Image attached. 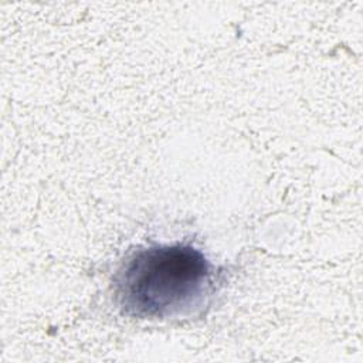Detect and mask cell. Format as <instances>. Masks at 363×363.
I'll return each mask as SVG.
<instances>
[{
  "label": "cell",
  "instance_id": "1",
  "mask_svg": "<svg viewBox=\"0 0 363 363\" xmlns=\"http://www.w3.org/2000/svg\"><path fill=\"white\" fill-rule=\"evenodd\" d=\"M216 267L187 242L150 244L129 252L112 278L113 301L140 319L200 315L216 294Z\"/></svg>",
  "mask_w": 363,
  "mask_h": 363
}]
</instances>
